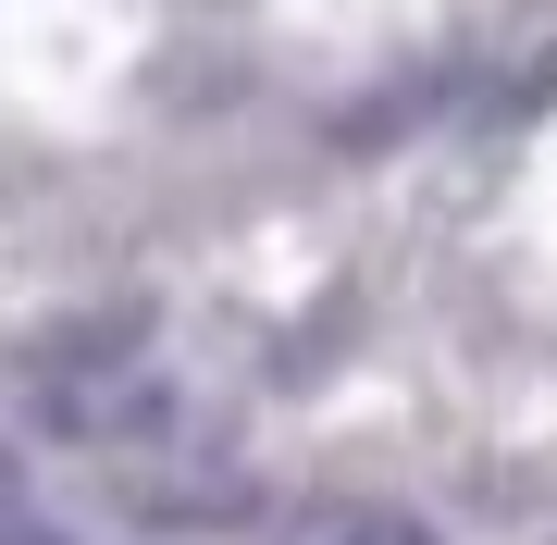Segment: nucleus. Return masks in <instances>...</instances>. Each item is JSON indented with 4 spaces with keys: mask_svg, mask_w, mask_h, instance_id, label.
I'll use <instances>...</instances> for the list:
<instances>
[{
    "mask_svg": "<svg viewBox=\"0 0 557 545\" xmlns=\"http://www.w3.org/2000/svg\"><path fill=\"white\" fill-rule=\"evenodd\" d=\"M273 545H434V521H409V508H310Z\"/></svg>",
    "mask_w": 557,
    "mask_h": 545,
    "instance_id": "nucleus-1",
    "label": "nucleus"
}]
</instances>
